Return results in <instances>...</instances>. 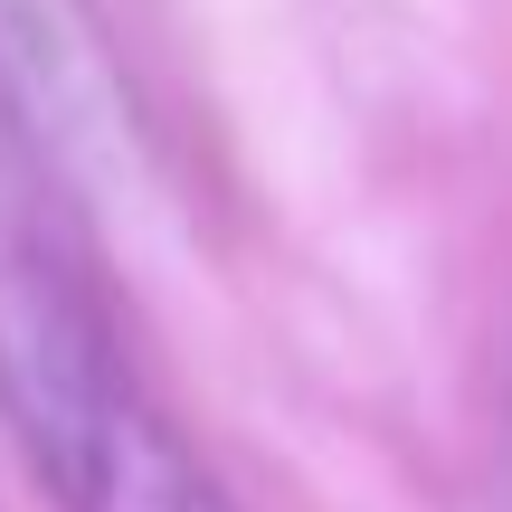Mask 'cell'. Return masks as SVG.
<instances>
[{"instance_id": "1", "label": "cell", "mask_w": 512, "mask_h": 512, "mask_svg": "<svg viewBox=\"0 0 512 512\" xmlns=\"http://www.w3.org/2000/svg\"><path fill=\"white\" fill-rule=\"evenodd\" d=\"M0 114L76 190H114L143 171V105L95 0H0Z\"/></svg>"}, {"instance_id": "2", "label": "cell", "mask_w": 512, "mask_h": 512, "mask_svg": "<svg viewBox=\"0 0 512 512\" xmlns=\"http://www.w3.org/2000/svg\"><path fill=\"white\" fill-rule=\"evenodd\" d=\"M503 512H512V484H503Z\"/></svg>"}]
</instances>
